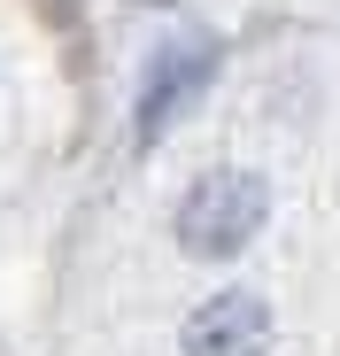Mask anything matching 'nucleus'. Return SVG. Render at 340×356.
<instances>
[{
	"instance_id": "nucleus-1",
	"label": "nucleus",
	"mask_w": 340,
	"mask_h": 356,
	"mask_svg": "<svg viewBox=\"0 0 340 356\" xmlns=\"http://www.w3.org/2000/svg\"><path fill=\"white\" fill-rule=\"evenodd\" d=\"M271 217V186L255 170H209L201 186L178 202V248L201 264H232Z\"/></svg>"
},
{
	"instance_id": "nucleus-3",
	"label": "nucleus",
	"mask_w": 340,
	"mask_h": 356,
	"mask_svg": "<svg viewBox=\"0 0 340 356\" xmlns=\"http://www.w3.org/2000/svg\"><path fill=\"white\" fill-rule=\"evenodd\" d=\"M209 78H216V39H178V47H162L155 70H147V86H139V116H132L139 140H155V132L170 124V108L194 101Z\"/></svg>"
},
{
	"instance_id": "nucleus-2",
	"label": "nucleus",
	"mask_w": 340,
	"mask_h": 356,
	"mask_svg": "<svg viewBox=\"0 0 340 356\" xmlns=\"http://www.w3.org/2000/svg\"><path fill=\"white\" fill-rule=\"evenodd\" d=\"M271 348V302L248 286H224L216 302L186 318V356H263Z\"/></svg>"
}]
</instances>
